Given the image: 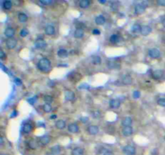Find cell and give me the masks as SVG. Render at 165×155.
Returning a JSON list of instances; mask_svg holds the SVG:
<instances>
[{
	"mask_svg": "<svg viewBox=\"0 0 165 155\" xmlns=\"http://www.w3.org/2000/svg\"><path fill=\"white\" fill-rule=\"evenodd\" d=\"M122 83L124 85H130L133 83V79H132L131 76L124 75L122 78Z\"/></svg>",
	"mask_w": 165,
	"mask_h": 155,
	"instance_id": "cell-15",
	"label": "cell"
},
{
	"mask_svg": "<svg viewBox=\"0 0 165 155\" xmlns=\"http://www.w3.org/2000/svg\"><path fill=\"white\" fill-rule=\"evenodd\" d=\"M45 34H46V35L53 36L55 34L56 30H55V28H54V26L51 25V24H49V25H47V26L45 27Z\"/></svg>",
	"mask_w": 165,
	"mask_h": 155,
	"instance_id": "cell-10",
	"label": "cell"
},
{
	"mask_svg": "<svg viewBox=\"0 0 165 155\" xmlns=\"http://www.w3.org/2000/svg\"><path fill=\"white\" fill-rule=\"evenodd\" d=\"M36 97L34 98V99H28V102L30 103L31 104H34V103H35V101H36Z\"/></svg>",
	"mask_w": 165,
	"mask_h": 155,
	"instance_id": "cell-48",
	"label": "cell"
},
{
	"mask_svg": "<svg viewBox=\"0 0 165 155\" xmlns=\"http://www.w3.org/2000/svg\"><path fill=\"white\" fill-rule=\"evenodd\" d=\"M92 33L94 34V35H100L101 34V31L99 30V29H97V28H95V29H94L93 30V32H92Z\"/></svg>",
	"mask_w": 165,
	"mask_h": 155,
	"instance_id": "cell-43",
	"label": "cell"
},
{
	"mask_svg": "<svg viewBox=\"0 0 165 155\" xmlns=\"http://www.w3.org/2000/svg\"><path fill=\"white\" fill-rule=\"evenodd\" d=\"M164 139H165V138H164Z\"/></svg>",
	"mask_w": 165,
	"mask_h": 155,
	"instance_id": "cell-56",
	"label": "cell"
},
{
	"mask_svg": "<svg viewBox=\"0 0 165 155\" xmlns=\"http://www.w3.org/2000/svg\"><path fill=\"white\" fill-rule=\"evenodd\" d=\"M89 5H90V1H89V0H81L79 2V7L81 8H88Z\"/></svg>",
	"mask_w": 165,
	"mask_h": 155,
	"instance_id": "cell-22",
	"label": "cell"
},
{
	"mask_svg": "<svg viewBox=\"0 0 165 155\" xmlns=\"http://www.w3.org/2000/svg\"><path fill=\"white\" fill-rule=\"evenodd\" d=\"M3 143H4V142H3V137H0V145L3 146Z\"/></svg>",
	"mask_w": 165,
	"mask_h": 155,
	"instance_id": "cell-50",
	"label": "cell"
},
{
	"mask_svg": "<svg viewBox=\"0 0 165 155\" xmlns=\"http://www.w3.org/2000/svg\"><path fill=\"white\" fill-rule=\"evenodd\" d=\"M38 145H39L38 142L34 139H31L27 143V146L29 147V149H31V150H36L38 147Z\"/></svg>",
	"mask_w": 165,
	"mask_h": 155,
	"instance_id": "cell-17",
	"label": "cell"
},
{
	"mask_svg": "<svg viewBox=\"0 0 165 155\" xmlns=\"http://www.w3.org/2000/svg\"><path fill=\"white\" fill-rule=\"evenodd\" d=\"M35 47L36 49H45V47L47 46V42L45 41L44 39H37V40L35 41Z\"/></svg>",
	"mask_w": 165,
	"mask_h": 155,
	"instance_id": "cell-6",
	"label": "cell"
},
{
	"mask_svg": "<svg viewBox=\"0 0 165 155\" xmlns=\"http://www.w3.org/2000/svg\"><path fill=\"white\" fill-rule=\"evenodd\" d=\"M15 83H16V84L18 85V86H20V85H22V81L19 79H15Z\"/></svg>",
	"mask_w": 165,
	"mask_h": 155,
	"instance_id": "cell-45",
	"label": "cell"
},
{
	"mask_svg": "<svg viewBox=\"0 0 165 155\" xmlns=\"http://www.w3.org/2000/svg\"><path fill=\"white\" fill-rule=\"evenodd\" d=\"M87 131H88V133H89L90 135H96V134H98V132H99V128H98V126H97V125H90V126L88 127Z\"/></svg>",
	"mask_w": 165,
	"mask_h": 155,
	"instance_id": "cell-11",
	"label": "cell"
},
{
	"mask_svg": "<svg viewBox=\"0 0 165 155\" xmlns=\"http://www.w3.org/2000/svg\"><path fill=\"white\" fill-rule=\"evenodd\" d=\"M57 118V115H53L50 116V119L51 120H53V119H56Z\"/></svg>",
	"mask_w": 165,
	"mask_h": 155,
	"instance_id": "cell-52",
	"label": "cell"
},
{
	"mask_svg": "<svg viewBox=\"0 0 165 155\" xmlns=\"http://www.w3.org/2000/svg\"><path fill=\"white\" fill-rule=\"evenodd\" d=\"M133 133V129L132 127H124L122 129V134L125 137H129Z\"/></svg>",
	"mask_w": 165,
	"mask_h": 155,
	"instance_id": "cell-19",
	"label": "cell"
},
{
	"mask_svg": "<svg viewBox=\"0 0 165 155\" xmlns=\"http://www.w3.org/2000/svg\"><path fill=\"white\" fill-rule=\"evenodd\" d=\"M80 120H81V121L83 123V124H85V123H87V122L89 121V118H88V117H86V116H84V117H81Z\"/></svg>",
	"mask_w": 165,
	"mask_h": 155,
	"instance_id": "cell-42",
	"label": "cell"
},
{
	"mask_svg": "<svg viewBox=\"0 0 165 155\" xmlns=\"http://www.w3.org/2000/svg\"><path fill=\"white\" fill-rule=\"evenodd\" d=\"M140 95H141V93H140V91H134V92H133V98L135 99H139Z\"/></svg>",
	"mask_w": 165,
	"mask_h": 155,
	"instance_id": "cell-38",
	"label": "cell"
},
{
	"mask_svg": "<svg viewBox=\"0 0 165 155\" xmlns=\"http://www.w3.org/2000/svg\"><path fill=\"white\" fill-rule=\"evenodd\" d=\"M65 125H66V123L65 121L63 120H59L56 122V127L58 129H63L65 128Z\"/></svg>",
	"mask_w": 165,
	"mask_h": 155,
	"instance_id": "cell-26",
	"label": "cell"
},
{
	"mask_svg": "<svg viewBox=\"0 0 165 155\" xmlns=\"http://www.w3.org/2000/svg\"><path fill=\"white\" fill-rule=\"evenodd\" d=\"M103 155H114V153H113V152H111V151L106 150V151H105V152H104Z\"/></svg>",
	"mask_w": 165,
	"mask_h": 155,
	"instance_id": "cell-47",
	"label": "cell"
},
{
	"mask_svg": "<svg viewBox=\"0 0 165 155\" xmlns=\"http://www.w3.org/2000/svg\"><path fill=\"white\" fill-rule=\"evenodd\" d=\"M92 116L94 119H99L101 117V113L99 111H92Z\"/></svg>",
	"mask_w": 165,
	"mask_h": 155,
	"instance_id": "cell-34",
	"label": "cell"
},
{
	"mask_svg": "<svg viewBox=\"0 0 165 155\" xmlns=\"http://www.w3.org/2000/svg\"><path fill=\"white\" fill-rule=\"evenodd\" d=\"M40 3L44 5H50L53 3V1L52 0H40Z\"/></svg>",
	"mask_w": 165,
	"mask_h": 155,
	"instance_id": "cell-39",
	"label": "cell"
},
{
	"mask_svg": "<svg viewBox=\"0 0 165 155\" xmlns=\"http://www.w3.org/2000/svg\"><path fill=\"white\" fill-rule=\"evenodd\" d=\"M157 4L160 6H165V0H158Z\"/></svg>",
	"mask_w": 165,
	"mask_h": 155,
	"instance_id": "cell-44",
	"label": "cell"
},
{
	"mask_svg": "<svg viewBox=\"0 0 165 155\" xmlns=\"http://www.w3.org/2000/svg\"><path fill=\"white\" fill-rule=\"evenodd\" d=\"M57 55H58V57L60 58H67L68 55H69V53H68V51L66 49H59L58 52H57Z\"/></svg>",
	"mask_w": 165,
	"mask_h": 155,
	"instance_id": "cell-25",
	"label": "cell"
},
{
	"mask_svg": "<svg viewBox=\"0 0 165 155\" xmlns=\"http://www.w3.org/2000/svg\"><path fill=\"white\" fill-rule=\"evenodd\" d=\"M162 24L164 25V27H165V17L163 19V20H162Z\"/></svg>",
	"mask_w": 165,
	"mask_h": 155,
	"instance_id": "cell-53",
	"label": "cell"
},
{
	"mask_svg": "<svg viewBox=\"0 0 165 155\" xmlns=\"http://www.w3.org/2000/svg\"><path fill=\"white\" fill-rule=\"evenodd\" d=\"M132 124V119L130 116H126L122 120V125L123 127H131Z\"/></svg>",
	"mask_w": 165,
	"mask_h": 155,
	"instance_id": "cell-13",
	"label": "cell"
},
{
	"mask_svg": "<svg viewBox=\"0 0 165 155\" xmlns=\"http://www.w3.org/2000/svg\"><path fill=\"white\" fill-rule=\"evenodd\" d=\"M3 8L6 9V10H10V9H11L12 7V2H11V1H4L3 2Z\"/></svg>",
	"mask_w": 165,
	"mask_h": 155,
	"instance_id": "cell-32",
	"label": "cell"
},
{
	"mask_svg": "<svg viewBox=\"0 0 165 155\" xmlns=\"http://www.w3.org/2000/svg\"><path fill=\"white\" fill-rule=\"evenodd\" d=\"M15 29L12 28H7L6 30H5V36L8 38H12L15 35Z\"/></svg>",
	"mask_w": 165,
	"mask_h": 155,
	"instance_id": "cell-18",
	"label": "cell"
},
{
	"mask_svg": "<svg viewBox=\"0 0 165 155\" xmlns=\"http://www.w3.org/2000/svg\"><path fill=\"white\" fill-rule=\"evenodd\" d=\"M51 153H53L55 155L59 154L61 152V147L58 146V145H57V146H54L51 147V151H50Z\"/></svg>",
	"mask_w": 165,
	"mask_h": 155,
	"instance_id": "cell-24",
	"label": "cell"
},
{
	"mask_svg": "<svg viewBox=\"0 0 165 155\" xmlns=\"http://www.w3.org/2000/svg\"><path fill=\"white\" fill-rule=\"evenodd\" d=\"M65 98L67 101H73L75 99V94L70 90H67L65 92Z\"/></svg>",
	"mask_w": 165,
	"mask_h": 155,
	"instance_id": "cell-9",
	"label": "cell"
},
{
	"mask_svg": "<svg viewBox=\"0 0 165 155\" xmlns=\"http://www.w3.org/2000/svg\"><path fill=\"white\" fill-rule=\"evenodd\" d=\"M68 130L72 133H76L79 131V126L77 124H70L68 126Z\"/></svg>",
	"mask_w": 165,
	"mask_h": 155,
	"instance_id": "cell-14",
	"label": "cell"
},
{
	"mask_svg": "<svg viewBox=\"0 0 165 155\" xmlns=\"http://www.w3.org/2000/svg\"><path fill=\"white\" fill-rule=\"evenodd\" d=\"M32 130V127L30 124H25L23 126V132L24 133H31Z\"/></svg>",
	"mask_w": 165,
	"mask_h": 155,
	"instance_id": "cell-30",
	"label": "cell"
},
{
	"mask_svg": "<svg viewBox=\"0 0 165 155\" xmlns=\"http://www.w3.org/2000/svg\"><path fill=\"white\" fill-rule=\"evenodd\" d=\"M27 19H28V17H27V15L26 14L20 12V13L18 15V19L19 22L25 23L27 20Z\"/></svg>",
	"mask_w": 165,
	"mask_h": 155,
	"instance_id": "cell-27",
	"label": "cell"
},
{
	"mask_svg": "<svg viewBox=\"0 0 165 155\" xmlns=\"http://www.w3.org/2000/svg\"><path fill=\"white\" fill-rule=\"evenodd\" d=\"M141 28H142V26H141L140 24L134 23V25L132 26V28H131V30H132V32H133L134 33H138V32H141Z\"/></svg>",
	"mask_w": 165,
	"mask_h": 155,
	"instance_id": "cell-29",
	"label": "cell"
},
{
	"mask_svg": "<svg viewBox=\"0 0 165 155\" xmlns=\"http://www.w3.org/2000/svg\"><path fill=\"white\" fill-rule=\"evenodd\" d=\"M28 33H29V32L27 29L26 28H23L22 30L20 31V36H22V37H25V36H27L28 35Z\"/></svg>",
	"mask_w": 165,
	"mask_h": 155,
	"instance_id": "cell-37",
	"label": "cell"
},
{
	"mask_svg": "<svg viewBox=\"0 0 165 155\" xmlns=\"http://www.w3.org/2000/svg\"><path fill=\"white\" fill-rule=\"evenodd\" d=\"M50 141H51V138H50L49 136H47V135L43 136V137H41V138H40V143L42 146L48 145L49 142H50Z\"/></svg>",
	"mask_w": 165,
	"mask_h": 155,
	"instance_id": "cell-16",
	"label": "cell"
},
{
	"mask_svg": "<svg viewBox=\"0 0 165 155\" xmlns=\"http://www.w3.org/2000/svg\"><path fill=\"white\" fill-rule=\"evenodd\" d=\"M44 100H45L46 103H52L53 101V96H51V95H45V96H44Z\"/></svg>",
	"mask_w": 165,
	"mask_h": 155,
	"instance_id": "cell-35",
	"label": "cell"
},
{
	"mask_svg": "<svg viewBox=\"0 0 165 155\" xmlns=\"http://www.w3.org/2000/svg\"><path fill=\"white\" fill-rule=\"evenodd\" d=\"M157 103L158 105L163 107H165V99L164 98H161V99H159L157 100Z\"/></svg>",
	"mask_w": 165,
	"mask_h": 155,
	"instance_id": "cell-36",
	"label": "cell"
},
{
	"mask_svg": "<svg viewBox=\"0 0 165 155\" xmlns=\"http://www.w3.org/2000/svg\"><path fill=\"white\" fill-rule=\"evenodd\" d=\"M121 105V102L118 99H113L110 101V107L113 109H116L118 108Z\"/></svg>",
	"mask_w": 165,
	"mask_h": 155,
	"instance_id": "cell-12",
	"label": "cell"
},
{
	"mask_svg": "<svg viewBox=\"0 0 165 155\" xmlns=\"http://www.w3.org/2000/svg\"><path fill=\"white\" fill-rule=\"evenodd\" d=\"M6 57H7V55H6V53H4V51H3L2 49H0V58H1V60L5 59Z\"/></svg>",
	"mask_w": 165,
	"mask_h": 155,
	"instance_id": "cell-40",
	"label": "cell"
},
{
	"mask_svg": "<svg viewBox=\"0 0 165 155\" xmlns=\"http://www.w3.org/2000/svg\"><path fill=\"white\" fill-rule=\"evenodd\" d=\"M152 28L151 27L148 26V25H143V26H142L140 33L143 36H147L150 35L152 33Z\"/></svg>",
	"mask_w": 165,
	"mask_h": 155,
	"instance_id": "cell-8",
	"label": "cell"
},
{
	"mask_svg": "<svg viewBox=\"0 0 165 155\" xmlns=\"http://www.w3.org/2000/svg\"><path fill=\"white\" fill-rule=\"evenodd\" d=\"M152 77L154 79H160L164 77V71L162 70H156L152 72Z\"/></svg>",
	"mask_w": 165,
	"mask_h": 155,
	"instance_id": "cell-7",
	"label": "cell"
},
{
	"mask_svg": "<svg viewBox=\"0 0 165 155\" xmlns=\"http://www.w3.org/2000/svg\"><path fill=\"white\" fill-rule=\"evenodd\" d=\"M37 68L42 72H49L52 69L51 62L48 58H41L38 62V64H37Z\"/></svg>",
	"mask_w": 165,
	"mask_h": 155,
	"instance_id": "cell-1",
	"label": "cell"
},
{
	"mask_svg": "<svg viewBox=\"0 0 165 155\" xmlns=\"http://www.w3.org/2000/svg\"><path fill=\"white\" fill-rule=\"evenodd\" d=\"M1 155H6V154H1Z\"/></svg>",
	"mask_w": 165,
	"mask_h": 155,
	"instance_id": "cell-55",
	"label": "cell"
},
{
	"mask_svg": "<svg viewBox=\"0 0 165 155\" xmlns=\"http://www.w3.org/2000/svg\"><path fill=\"white\" fill-rule=\"evenodd\" d=\"M98 2H99L100 3H102V4H105V3H106V0H99Z\"/></svg>",
	"mask_w": 165,
	"mask_h": 155,
	"instance_id": "cell-51",
	"label": "cell"
},
{
	"mask_svg": "<svg viewBox=\"0 0 165 155\" xmlns=\"http://www.w3.org/2000/svg\"><path fill=\"white\" fill-rule=\"evenodd\" d=\"M16 115H17V112H16L15 111H14V112L11 114V118H13V117H16Z\"/></svg>",
	"mask_w": 165,
	"mask_h": 155,
	"instance_id": "cell-49",
	"label": "cell"
},
{
	"mask_svg": "<svg viewBox=\"0 0 165 155\" xmlns=\"http://www.w3.org/2000/svg\"><path fill=\"white\" fill-rule=\"evenodd\" d=\"M43 110H44V111H45V112L49 113L50 111H52L53 107H52V105H51L50 103H45V105L43 106Z\"/></svg>",
	"mask_w": 165,
	"mask_h": 155,
	"instance_id": "cell-33",
	"label": "cell"
},
{
	"mask_svg": "<svg viewBox=\"0 0 165 155\" xmlns=\"http://www.w3.org/2000/svg\"><path fill=\"white\" fill-rule=\"evenodd\" d=\"M95 23L98 24V25H102L104 24L105 23H106V18L105 16H103V15H98L97 17L95 18Z\"/></svg>",
	"mask_w": 165,
	"mask_h": 155,
	"instance_id": "cell-21",
	"label": "cell"
},
{
	"mask_svg": "<svg viewBox=\"0 0 165 155\" xmlns=\"http://www.w3.org/2000/svg\"><path fill=\"white\" fill-rule=\"evenodd\" d=\"M79 88L80 89H89V86L87 83H82V84L81 85L80 87H79Z\"/></svg>",
	"mask_w": 165,
	"mask_h": 155,
	"instance_id": "cell-41",
	"label": "cell"
},
{
	"mask_svg": "<svg viewBox=\"0 0 165 155\" xmlns=\"http://www.w3.org/2000/svg\"><path fill=\"white\" fill-rule=\"evenodd\" d=\"M110 41L111 42L112 44H116L119 41V36L116 34H114L110 37Z\"/></svg>",
	"mask_w": 165,
	"mask_h": 155,
	"instance_id": "cell-31",
	"label": "cell"
},
{
	"mask_svg": "<svg viewBox=\"0 0 165 155\" xmlns=\"http://www.w3.org/2000/svg\"><path fill=\"white\" fill-rule=\"evenodd\" d=\"M108 66L110 68H116V64L114 62H109L108 63Z\"/></svg>",
	"mask_w": 165,
	"mask_h": 155,
	"instance_id": "cell-46",
	"label": "cell"
},
{
	"mask_svg": "<svg viewBox=\"0 0 165 155\" xmlns=\"http://www.w3.org/2000/svg\"><path fill=\"white\" fill-rule=\"evenodd\" d=\"M72 155H84V150L81 147H75L72 150Z\"/></svg>",
	"mask_w": 165,
	"mask_h": 155,
	"instance_id": "cell-20",
	"label": "cell"
},
{
	"mask_svg": "<svg viewBox=\"0 0 165 155\" xmlns=\"http://www.w3.org/2000/svg\"><path fill=\"white\" fill-rule=\"evenodd\" d=\"M45 155H55V154H53V153H51V152H48V153H46V154H45Z\"/></svg>",
	"mask_w": 165,
	"mask_h": 155,
	"instance_id": "cell-54",
	"label": "cell"
},
{
	"mask_svg": "<svg viewBox=\"0 0 165 155\" xmlns=\"http://www.w3.org/2000/svg\"><path fill=\"white\" fill-rule=\"evenodd\" d=\"M148 55H149L150 58H153V59H157V58H159L160 57L161 53L159 49H156V48H153V49H149Z\"/></svg>",
	"mask_w": 165,
	"mask_h": 155,
	"instance_id": "cell-4",
	"label": "cell"
},
{
	"mask_svg": "<svg viewBox=\"0 0 165 155\" xmlns=\"http://www.w3.org/2000/svg\"><path fill=\"white\" fill-rule=\"evenodd\" d=\"M84 36V31L82 28H77L74 32V37L75 38H82Z\"/></svg>",
	"mask_w": 165,
	"mask_h": 155,
	"instance_id": "cell-23",
	"label": "cell"
},
{
	"mask_svg": "<svg viewBox=\"0 0 165 155\" xmlns=\"http://www.w3.org/2000/svg\"><path fill=\"white\" fill-rule=\"evenodd\" d=\"M123 153L125 154V155H135L136 154V150L133 146L130 145H126L123 147L122 149Z\"/></svg>",
	"mask_w": 165,
	"mask_h": 155,
	"instance_id": "cell-3",
	"label": "cell"
},
{
	"mask_svg": "<svg viewBox=\"0 0 165 155\" xmlns=\"http://www.w3.org/2000/svg\"><path fill=\"white\" fill-rule=\"evenodd\" d=\"M91 61H92V63H93L94 65H100L101 62H102V59H101V58H100L99 56L94 55V56L92 57Z\"/></svg>",
	"mask_w": 165,
	"mask_h": 155,
	"instance_id": "cell-28",
	"label": "cell"
},
{
	"mask_svg": "<svg viewBox=\"0 0 165 155\" xmlns=\"http://www.w3.org/2000/svg\"><path fill=\"white\" fill-rule=\"evenodd\" d=\"M6 45L7 47V49H13L16 47L17 45V40H15V38H8L7 41H6Z\"/></svg>",
	"mask_w": 165,
	"mask_h": 155,
	"instance_id": "cell-5",
	"label": "cell"
},
{
	"mask_svg": "<svg viewBox=\"0 0 165 155\" xmlns=\"http://www.w3.org/2000/svg\"><path fill=\"white\" fill-rule=\"evenodd\" d=\"M147 7V2H142L141 3H138L134 6V13L137 15H141L145 12Z\"/></svg>",
	"mask_w": 165,
	"mask_h": 155,
	"instance_id": "cell-2",
	"label": "cell"
}]
</instances>
